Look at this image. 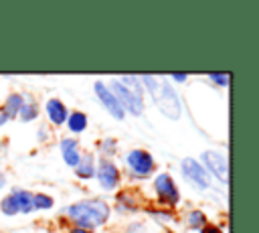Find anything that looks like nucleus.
<instances>
[{
  "label": "nucleus",
  "instance_id": "423d86ee",
  "mask_svg": "<svg viewBox=\"0 0 259 233\" xmlns=\"http://www.w3.org/2000/svg\"><path fill=\"white\" fill-rule=\"evenodd\" d=\"M154 188H156L160 201L166 203V205H176L178 199H180L178 188H176L174 180L170 178V174H158L156 180H154Z\"/></svg>",
  "mask_w": 259,
  "mask_h": 233
},
{
  "label": "nucleus",
  "instance_id": "9d476101",
  "mask_svg": "<svg viewBox=\"0 0 259 233\" xmlns=\"http://www.w3.org/2000/svg\"><path fill=\"white\" fill-rule=\"evenodd\" d=\"M97 178H99V184L103 188H113L117 184V180H119V170L115 168V164L103 160L97 166Z\"/></svg>",
  "mask_w": 259,
  "mask_h": 233
},
{
  "label": "nucleus",
  "instance_id": "2eb2a0df",
  "mask_svg": "<svg viewBox=\"0 0 259 233\" xmlns=\"http://www.w3.org/2000/svg\"><path fill=\"white\" fill-rule=\"evenodd\" d=\"M67 124H69V128H71V132H83L85 130V126H87V118H85V113H81V111H75V113H71V115H67Z\"/></svg>",
  "mask_w": 259,
  "mask_h": 233
},
{
  "label": "nucleus",
  "instance_id": "7ed1b4c3",
  "mask_svg": "<svg viewBox=\"0 0 259 233\" xmlns=\"http://www.w3.org/2000/svg\"><path fill=\"white\" fill-rule=\"evenodd\" d=\"M2 213L4 215H16V213H30L34 211V195L22 188H14L8 197L2 201Z\"/></svg>",
  "mask_w": 259,
  "mask_h": 233
},
{
  "label": "nucleus",
  "instance_id": "dca6fc26",
  "mask_svg": "<svg viewBox=\"0 0 259 233\" xmlns=\"http://www.w3.org/2000/svg\"><path fill=\"white\" fill-rule=\"evenodd\" d=\"M18 115H20L22 122H30V120H34V118H36V105H34V103H26V105L22 103Z\"/></svg>",
  "mask_w": 259,
  "mask_h": 233
},
{
  "label": "nucleus",
  "instance_id": "39448f33",
  "mask_svg": "<svg viewBox=\"0 0 259 233\" xmlns=\"http://www.w3.org/2000/svg\"><path fill=\"white\" fill-rule=\"evenodd\" d=\"M125 160H127V168L134 170L138 176H148L154 170V158L146 150H132Z\"/></svg>",
  "mask_w": 259,
  "mask_h": 233
},
{
  "label": "nucleus",
  "instance_id": "0eeeda50",
  "mask_svg": "<svg viewBox=\"0 0 259 233\" xmlns=\"http://www.w3.org/2000/svg\"><path fill=\"white\" fill-rule=\"evenodd\" d=\"M182 174L186 176V180H190L192 184H196L200 188H208L210 186L208 174L204 172V168L194 158H184L182 160Z\"/></svg>",
  "mask_w": 259,
  "mask_h": 233
},
{
  "label": "nucleus",
  "instance_id": "412c9836",
  "mask_svg": "<svg viewBox=\"0 0 259 233\" xmlns=\"http://www.w3.org/2000/svg\"><path fill=\"white\" fill-rule=\"evenodd\" d=\"M202 233H221V229L214 227V225H204L202 227Z\"/></svg>",
  "mask_w": 259,
  "mask_h": 233
},
{
  "label": "nucleus",
  "instance_id": "aec40b11",
  "mask_svg": "<svg viewBox=\"0 0 259 233\" xmlns=\"http://www.w3.org/2000/svg\"><path fill=\"white\" fill-rule=\"evenodd\" d=\"M103 152L105 154H113L115 152V142L113 140H105L103 142Z\"/></svg>",
  "mask_w": 259,
  "mask_h": 233
},
{
  "label": "nucleus",
  "instance_id": "b1692460",
  "mask_svg": "<svg viewBox=\"0 0 259 233\" xmlns=\"http://www.w3.org/2000/svg\"><path fill=\"white\" fill-rule=\"evenodd\" d=\"M4 184V174H0V186Z\"/></svg>",
  "mask_w": 259,
  "mask_h": 233
},
{
  "label": "nucleus",
  "instance_id": "ddd939ff",
  "mask_svg": "<svg viewBox=\"0 0 259 233\" xmlns=\"http://www.w3.org/2000/svg\"><path fill=\"white\" fill-rule=\"evenodd\" d=\"M75 168H77V174L81 178H91L93 172H95V168H93V156L91 154H85L83 158H79V162H77Z\"/></svg>",
  "mask_w": 259,
  "mask_h": 233
},
{
  "label": "nucleus",
  "instance_id": "9b49d317",
  "mask_svg": "<svg viewBox=\"0 0 259 233\" xmlns=\"http://www.w3.org/2000/svg\"><path fill=\"white\" fill-rule=\"evenodd\" d=\"M47 113H49V120L53 122V124H65V120H67V107H65V103L61 101V99H49L47 101Z\"/></svg>",
  "mask_w": 259,
  "mask_h": 233
},
{
  "label": "nucleus",
  "instance_id": "6ab92c4d",
  "mask_svg": "<svg viewBox=\"0 0 259 233\" xmlns=\"http://www.w3.org/2000/svg\"><path fill=\"white\" fill-rule=\"evenodd\" d=\"M208 79L214 81L217 85H229V79H231V77H229V75H221V73H210Z\"/></svg>",
  "mask_w": 259,
  "mask_h": 233
},
{
  "label": "nucleus",
  "instance_id": "1a4fd4ad",
  "mask_svg": "<svg viewBox=\"0 0 259 233\" xmlns=\"http://www.w3.org/2000/svg\"><path fill=\"white\" fill-rule=\"evenodd\" d=\"M95 93H97L99 101L103 103V107H105L115 120H121V118H123V109H121L119 101L113 97V93L109 91V87H105V83L97 81V83H95Z\"/></svg>",
  "mask_w": 259,
  "mask_h": 233
},
{
  "label": "nucleus",
  "instance_id": "6e6552de",
  "mask_svg": "<svg viewBox=\"0 0 259 233\" xmlns=\"http://www.w3.org/2000/svg\"><path fill=\"white\" fill-rule=\"evenodd\" d=\"M202 160L206 164V168L221 180V182H229V166H227V158L219 152H204Z\"/></svg>",
  "mask_w": 259,
  "mask_h": 233
},
{
  "label": "nucleus",
  "instance_id": "f8f14e48",
  "mask_svg": "<svg viewBox=\"0 0 259 233\" xmlns=\"http://www.w3.org/2000/svg\"><path fill=\"white\" fill-rule=\"evenodd\" d=\"M61 152H63V158L69 166H77L79 162V150H77V142L71 140V138H65L61 142Z\"/></svg>",
  "mask_w": 259,
  "mask_h": 233
},
{
  "label": "nucleus",
  "instance_id": "f03ea898",
  "mask_svg": "<svg viewBox=\"0 0 259 233\" xmlns=\"http://www.w3.org/2000/svg\"><path fill=\"white\" fill-rule=\"evenodd\" d=\"M142 81L150 89V93L154 95V99H156L158 107L162 109V113H166L170 120H178L180 118V101H178L176 91L168 83H156V79L152 75L142 77Z\"/></svg>",
  "mask_w": 259,
  "mask_h": 233
},
{
  "label": "nucleus",
  "instance_id": "f3484780",
  "mask_svg": "<svg viewBox=\"0 0 259 233\" xmlns=\"http://www.w3.org/2000/svg\"><path fill=\"white\" fill-rule=\"evenodd\" d=\"M188 227H190V229H200V227H204V215H202L200 211H192V213L188 215Z\"/></svg>",
  "mask_w": 259,
  "mask_h": 233
},
{
  "label": "nucleus",
  "instance_id": "f257e3e1",
  "mask_svg": "<svg viewBox=\"0 0 259 233\" xmlns=\"http://www.w3.org/2000/svg\"><path fill=\"white\" fill-rule=\"evenodd\" d=\"M67 213L81 229H89V227H97L105 223V219L109 217V207L101 199H89V201L71 205Z\"/></svg>",
  "mask_w": 259,
  "mask_h": 233
},
{
  "label": "nucleus",
  "instance_id": "20e7f679",
  "mask_svg": "<svg viewBox=\"0 0 259 233\" xmlns=\"http://www.w3.org/2000/svg\"><path fill=\"white\" fill-rule=\"evenodd\" d=\"M109 91H111L113 97L119 101L121 109H130V113H134V115H140V113H142V109H144L142 97H140L138 93H134L132 89H127L121 81H113V85H111Z\"/></svg>",
  "mask_w": 259,
  "mask_h": 233
},
{
  "label": "nucleus",
  "instance_id": "4be33fe9",
  "mask_svg": "<svg viewBox=\"0 0 259 233\" xmlns=\"http://www.w3.org/2000/svg\"><path fill=\"white\" fill-rule=\"evenodd\" d=\"M186 77H188L186 73H174V75H172L174 81H186Z\"/></svg>",
  "mask_w": 259,
  "mask_h": 233
},
{
  "label": "nucleus",
  "instance_id": "4468645a",
  "mask_svg": "<svg viewBox=\"0 0 259 233\" xmlns=\"http://www.w3.org/2000/svg\"><path fill=\"white\" fill-rule=\"evenodd\" d=\"M20 107H22V97L16 93V95H10V97L6 99V105H4V109H2V113H4L6 118H14V115L20 111Z\"/></svg>",
  "mask_w": 259,
  "mask_h": 233
},
{
  "label": "nucleus",
  "instance_id": "a211bd4d",
  "mask_svg": "<svg viewBox=\"0 0 259 233\" xmlns=\"http://www.w3.org/2000/svg\"><path fill=\"white\" fill-rule=\"evenodd\" d=\"M53 207V199L47 195H34V211L36 209H51Z\"/></svg>",
  "mask_w": 259,
  "mask_h": 233
},
{
  "label": "nucleus",
  "instance_id": "5701e85b",
  "mask_svg": "<svg viewBox=\"0 0 259 233\" xmlns=\"http://www.w3.org/2000/svg\"><path fill=\"white\" fill-rule=\"evenodd\" d=\"M71 233H91L89 229H81V227H75V229H71Z\"/></svg>",
  "mask_w": 259,
  "mask_h": 233
}]
</instances>
